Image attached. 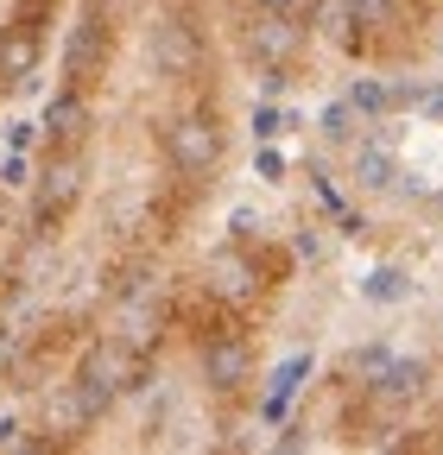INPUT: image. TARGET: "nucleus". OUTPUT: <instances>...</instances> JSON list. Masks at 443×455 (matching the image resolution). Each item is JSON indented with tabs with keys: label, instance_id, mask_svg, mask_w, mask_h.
Returning <instances> with one entry per match:
<instances>
[{
	"label": "nucleus",
	"instance_id": "f257e3e1",
	"mask_svg": "<svg viewBox=\"0 0 443 455\" xmlns=\"http://www.w3.org/2000/svg\"><path fill=\"white\" fill-rule=\"evenodd\" d=\"M7 228H13V215H7V184H0V241H7Z\"/></svg>",
	"mask_w": 443,
	"mask_h": 455
},
{
	"label": "nucleus",
	"instance_id": "f03ea898",
	"mask_svg": "<svg viewBox=\"0 0 443 455\" xmlns=\"http://www.w3.org/2000/svg\"><path fill=\"white\" fill-rule=\"evenodd\" d=\"M437 329H443V316H437Z\"/></svg>",
	"mask_w": 443,
	"mask_h": 455
}]
</instances>
